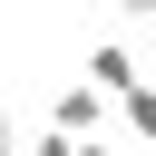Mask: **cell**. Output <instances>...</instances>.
<instances>
[{"instance_id":"cell-1","label":"cell","mask_w":156,"mask_h":156,"mask_svg":"<svg viewBox=\"0 0 156 156\" xmlns=\"http://www.w3.org/2000/svg\"><path fill=\"white\" fill-rule=\"evenodd\" d=\"M49 127H68V136H98V127H107V88H88V78H68V88L49 98Z\"/></svg>"},{"instance_id":"cell-2","label":"cell","mask_w":156,"mask_h":156,"mask_svg":"<svg viewBox=\"0 0 156 156\" xmlns=\"http://www.w3.org/2000/svg\"><path fill=\"white\" fill-rule=\"evenodd\" d=\"M78 68H88V88H107V98H127V88H136V78H146V68H136V49H127V39H98V49H88V58H78Z\"/></svg>"},{"instance_id":"cell-3","label":"cell","mask_w":156,"mask_h":156,"mask_svg":"<svg viewBox=\"0 0 156 156\" xmlns=\"http://www.w3.org/2000/svg\"><path fill=\"white\" fill-rule=\"evenodd\" d=\"M117 107H127V127H136V136H146V146H156V78H136V88H127V98H117Z\"/></svg>"},{"instance_id":"cell-4","label":"cell","mask_w":156,"mask_h":156,"mask_svg":"<svg viewBox=\"0 0 156 156\" xmlns=\"http://www.w3.org/2000/svg\"><path fill=\"white\" fill-rule=\"evenodd\" d=\"M29 156H78V136H68V127H39V136H29Z\"/></svg>"},{"instance_id":"cell-5","label":"cell","mask_w":156,"mask_h":156,"mask_svg":"<svg viewBox=\"0 0 156 156\" xmlns=\"http://www.w3.org/2000/svg\"><path fill=\"white\" fill-rule=\"evenodd\" d=\"M0 156H29V136H20V127H10V117H0Z\"/></svg>"},{"instance_id":"cell-6","label":"cell","mask_w":156,"mask_h":156,"mask_svg":"<svg viewBox=\"0 0 156 156\" xmlns=\"http://www.w3.org/2000/svg\"><path fill=\"white\" fill-rule=\"evenodd\" d=\"M78 156H127V146H107V136H78Z\"/></svg>"},{"instance_id":"cell-7","label":"cell","mask_w":156,"mask_h":156,"mask_svg":"<svg viewBox=\"0 0 156 156\" xmlns=\"http://www.w3.org/2000/svg\"><path fill=\"white\" fill-rule=\"evenodd\" d=\"M117 10H127V20H156V0H117Z\"/></svg>"}]
</instances>
